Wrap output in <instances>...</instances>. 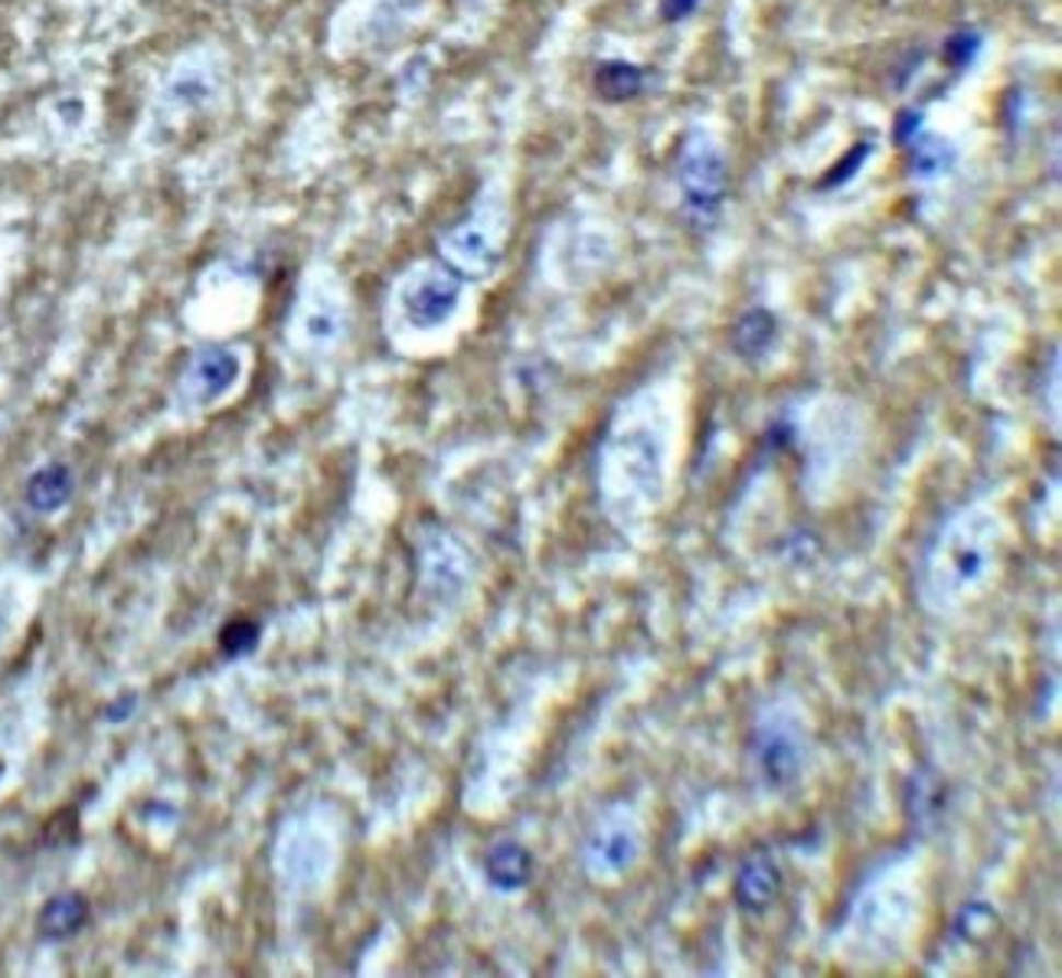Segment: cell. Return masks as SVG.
<instances>
[{
  "mask_svg": "<svg viewBox=\"0 0 1062 978\" xmlns=\"http://www.w3.org/2000/svg\"><path fill=\"white\" fill-rule=\"evenodd\" d=\"M726 158L719 145L700 131H693L683 141L680 164H677V184L683 197V217L696 230H709L719 220L723 200H726Z\"/></svg>",
  "mask_w": 1062,
  "mask_h": 978,
  "instance_id": "1",
  "label": "cell"
},
{
  "mask_svg": "<svg viewBox=\"0 0 1062 978\" xmlns=\"http://www.w3.org/2000/svg\"><path fill=\"white\" fill-rule=\"evenodd\" d=\"M454 304H458V281L445 275H425L419 285L406 291V311L423 327L441 324L454 311Z\"/></svg>",
  "mask_w": 1062,
  "mask_h": 978,
  "instance_id": "2",
  "label": "cell"
},
{
  "mask_svg": "<svg viewBox=\"0 0 1062 978\" xmlns=\"http://www.w3.org/2000/svg\"><path fill=\"white\" fill-rule=\"evenodd\" d=\"M778 887H782V874L772 861H749L742 871H739V884H736V900L752 910V913H762L775 897H778Z\"/></svg>",
  "mask_w": 1062,
  "mask_h": 978,
  "instance_id": "3",
  "label": "cell"
},
{
  "mask_svg": "<svg viewBox=\"0 0 1062 978\" xmlns=\"http://www.w3.org/2000/svg\"><path fill=\"white\" fill-rule=\"evenodd\" d=\"M772 337H775V318L765 308L746 311L732 327V347H736V354H742L749 360L762 357L769 350Z\"/></svg>",
  "mask_w": 1062,
  "mask_h": 978,
  "instance_id": "4",
  "label": "cell"
},
{
  "mask_svg": "<svg viewBox=\"0 0 1062 978\" xmlns=\"http://www.w3.org/2000/svg\"><path fill=\"white\" fill-rule=\"evenodd\" d=\"M596 89L605 102H628L644 89V69H637L635 62H622V59L602 62L596 72Z\"/></svg>",
  "mask_w": 1062,
  "mask_h": 978,
  "instance_id": "5",
  "label": "cell"
},
{
  "mask_svg": "<svg viewBox=\"0 0 1062 978\" xmlns=\"http://www.w3.org/2000/svg\"><path fill=\"white\" fill-rule=\"evenodd\" d=\"M85 900L79 894H66V897H56L46 904L43 917H39V930L43 936L49 940H62V936H72L82 923H85Z\"/></svg>",
  "mask_w": 1062,
  "mask_h": 978,
  "instance_id": "6",
  "label": "cell"
},
{
  "mask_svg": "<svg viewBox=\"0 0 1062 978\" xmlns=\"http://www.w3.org/2000/svg\"><path fill=\"white\" fill-rule=\"evenodd\" d=\"M72 494V475L66 465H49L36 472L26 485V497L36 510H56Z\"/></svg>",
  "mask_w": 1062,
  "mask_h": 978,
  "instance_id": "7",
  "label": "cell"
},
{
  "mask_svg": "<svg viewBox=\"0 0 1062 978\" xmlns=\"http://www.w3.org/2000/svg\"><path fill=\"white\" fill-rule=\"evenodd\" d=\"M445 252L454 258V265L464 268H481L490 258V240L477 227H461L445 240Z\"/></svg>",
  "mask_w": 1062,
  "mask_h": 978,
  "instance_id": "8",
  "label": "cell"
},
{
  "mask_svg": "<svg viewBox=\"0 0 1062 978\" xmlns=\"http://www.w3.org/2000/svg\"><path fill=\"white\" fill-rule=\"evenodd\" d=\"M487 871H490V881L494 884H500V887H520L530 877V858L517 844H500V848H494V854L487 861Z\"/></svg>",
  "mask_w": 1062,
  "mask_h": 978,
  "instance_id": "9",
  "label": "cell"
},
{
  "mask_svg": "<svg viewBox=\"0 0 1062 978\" xmlns=\"http://www.w3.org/2000/svg\"><path fill=\"white\" fill-rule=\"evenodd\" d=\"M200 370V377L210 383V390H222L226 383H232V377H235V357L232 354H226V350H219V347H210V350H204V357H200V364H197Z\"/></svg>",
  "mask_w": 1062,
  "mask_h": 978,
  "instance_id": "10",
  "label": "cell"
},
{
  "mask_svg": "<svg viewBox=\"0 0 1062 978\" xmlns=\"http://www.w3.org/2000/svg\"><path fill=\"white\" fill-rule=\"evenodd\" d=\"M909 141L915 148V158H912L915 161V174L932 177V174H938V171H945L951 164V158H942V141H935L928 135H912Z\"/></svg>",
  "mask_w": 1062,
  "mask_h": 978,
  "instance_id": "11",
  "label": "cell"
},
{
  "mask_svg": "<svg viewBox=\"0 0 1062 978\" xmlns=\"http://www.w3.org/2000/svg\"><path fill=\"white\" fill-rule=\"evenodd\" d=\"M978 46H981V36H978L974 30H958V33H951V36H948V43H945V59H948L951 66H968V62L974 59Z\"/></svg>",
  "mask_w": 1062,
  "mask_h": 978,
  "instance_id": "12",
  "label": "cell"
},
{
  "mask_svg": "<svg viewBox=\"0 0 1062 978\" xmlns=\"http://www.w3.org/2000/svg\"><path fill=\"white\" fill-rule=\"evenodd\" d=\"M866 154H869V145L853 148L847 158L841 161V168H834V171H831V177H824V187H841L844 181H850V177L856 174V168L866 161Z\"/></svg>",
  "mask_w": 1062,
  "mask_h": 978,
  "instance_id": "13",
  "label": "cell"
},
{
  "mask_svg": "<svg viewBox=\"0 0 1062 978\" xmlns=\"http://www.w3.org/2000/svg\"><path fill=\"white\" fill-rule=\"evenodd\" d=\"M222 645H226V652H245L249 645H255V625H249V622L229 625L222 635Z\"/></svg>",
  "mask_w": 1062,
  "mask_h": 978,
  "instance_id": "14",
  "label": "cell"
},
{
  "mask_svg": "<svg viewBox=\"0 0 1062 978\" xmlns=\"http://www.w3.org/2000/svg\"><path fill=\"white\" fill-rule=\"evenodd\" d=\"M700 7V0H663L660 10H663V20L677 23V20H686L693 10Z\"/></svg>",
  "mask_w": 1062,
  "mask_h": 978,
  "instance_id": "15",
  "label": "cell"
},
{
  "mask_svg": "<svg viewBox=\"0 0 1062 978\" xmlns=\"http://www.w3.org/2000/svg\"><path fill=\"white\" fill-rule=\"evenodd\" d=\"M0 772H3V766H0Z\"/></svg>",
  "mask_w": 1062,
  "mask_h": 978,
  "instance_id": "16",
  "label": "cell"
}]
</instances>
